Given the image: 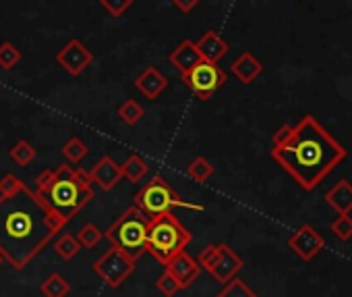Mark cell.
<instances>
[{
    "label": "cell",
    "instance_id": "obj_1",
    "mask_svg": "<svg viewBox=\"0 0 352 297\" xmlns=\"http://www.w3.org/2000/svg\"><path fill=\"white\" fill-rule=\"evenodd\" d=\"M346 156V147L313 114H305L296 125H282L272 137V158L305 192H315Z\"/></svg>",
    "mask_w": 352,
    "mask_h": 297
},
{
    "label": "cell",
    "instance_id": "obj_2",
    "mask_svg": "<svg viewBox=\"0 0 352 297\" xmlns=\"http://www.w3.org/2000/svg\"><path fill=\"white\" fill-rule=\"evenodd\" d=\"M67 223L28 185L0 196V254L15 270H23Z\"/></svg>",
    "mask_w": 352,
    "mask_h": 297
},
{
    "label": "cell",
    "instance_id": "obj_3",
    "mask_svg": "<svg viewBox=\"0 0 352 297\" xmlns=\"http://www.w3.org/2000/svg\"><path fill=\"white\" fill-rule=\"evenodd\" d=\"M54 171L56 177L52 185L40 196L65 223H69L94 200V183L85 169L60 165Z\"/></svg>",
    "mask_w": 352,
    "mask_h": 297
},
{
    "label": "cell",
    "instance_id": "obj_4",
    "mask_svg": "<svg viewBox=\"0 0 352 297\" xmlns=\"http://www.w3.org/2000/svg\"><path fill=\"white\" fill-rule=\"evenodd\" d=\"M191 241L193 235L181 225V221L172 212H166L149 221L145 252L151 254L162 266H166L176 254L185 252Z\"/></svg>",
    "mask_w": 352,
    "mask_h": 297
},
{
    "label": "cell",
    "instance_id": "obj_5",
    "mask_svg": "<svg viewBox=\"0 0 352 297\" xmlns=\"http://www.w3.org/2000/svg\"><path fill=\"white\" fill-rule=\"evenodd\" d=\"M149 218L133 204L129 206L104 233V237L112 243V247L124 252L133 260H139L145 254Z\"/></svg>",
    "mask_w": 352,
    "mask_h": 297
},
{
    "label": "cell",
    "instance_id": "obj_6",
    "mask_svg": "<svg viewBox=\"0 0 352 297\" xmlns=\"http://www.w3.org/2000/svg\"><path fill=\"white\" fill-rule=\"evenodd\" d=\"M149 221L172 212L174 208H187V210H195V212H204L206 206L204 204H193L189 200H183L179 194L174 192V187L162 177V175H153L137 194H135V202H133Z\"/></svg>",
    "mask_w": 352,
    "mask_h": 297
},
{
    "label": "cell",
    "instance_id": "obj_7",
    "mask_svg": "<svg viewBox=\"0 0 352 297\" xmlns=\"http://www.w3.org/2000/svg\"><path fill=\"white\" fill-rule=\"evenodd\" d=\"M197 264L201 270H208L218 283L226 285L232 280L241 270H243V260L241 256L228 245V243H210L201 249Z\"/></svg>",
    "mask_w": 352,
    "mask_h": 297
},
{
    "label": "cell",
    "instance_id": "obj_8",
    "mask_svg": "<svg viewBox=\"0 0 352 297\" xmlns=\"http://www.w3.org/2000/svg\"><path fill=\"white\" fill-rule=\"evenodd\" d=\"M181 79L199 100L206 102L226 83L228 75L222 71V67H218V63L199 61L189 71L181 73Z\"/></svg>",
    "mask_w": 352,
    "mask_h": 297
},
{
    "label": "cell",
    "instance_id": "obj_9",
    "mask_svg": "<svg viewBox=\"0 0 352 297\" xmlns=\"http://www.w3.org/2000/svg\"><path fill=\"white\" fill-rule=\"evenodd\" d=\"M135 264H137V260H133L131 256H126L124 252H120L116 247H110L91 264V270L110 289H118L129 278V274L135 270Z\"/></svg>",
    "mask_w": 352,
    "mask_h": 297
},
{
    "label": "cell",
    "instance_id": "obj_10",
    "mask_svg": "<svg viewBox=\"0 0 352 297\" xmlns=\"http://www.w3.org/2000/svg\"><path fill=\"white\" fill-rule=\"evenodd\" d=\"M94 61H96L94 52H91L81 40H77V38L69 40V42L56 52V63H58V67H60L67 75H71V77H79L85 69H89V67L94 65Z\"/></svg>",
    "mask_w": 352,
    "mask_h": 297
},
{
    "label": "cell",
    "instance_id": "obj_11",
    "mask_svg": "<svg viewBox=\"0 0 352 297\" xmlns=\"http://www.w3.org/2000/svg\"><path fill=\"white\" fill-rule=\"evenodd\" d=\"M286 245H288V249H290L292 254H296L302 262H311V260H315V258L321 254V249L325 247V239H323V235H321L313 225H302V227H298V229L288 237Z\"/></svg>",
    "mask_w": 352,
    "mask_h": 297
},
{
    "label": "cell",
    "instance_id": "obj_12",
    "mask_svg": "<svg viewBox=\"0 0 352 297\" xmlns=\"http://www.w3.org/2000/svg\"><path fill=\"white\" fill-rule=\"evenodd\" d=\"M164 268L176 278V283L181 285V289L191 287L201 274V266L197 264V260L193 256L187 254V249L181 252V254H176Z\"/></svg>",
    "mask_w": 352,
    "mask_h": 297
},
{
    "label": "cell",
    "instance_id": "obj_13",
    "mask_svg": "<svg viewBox=\"0 0 352 297\" xmlns=\"http://www.w3.org/2000/svg\"><path fill=\"white\" fill-rule=\"evenodd\" d=\"M87 173H89L91 183L98 185L102 192H112L122 179L120 165H116L110 156H102Z\"/></svg>",
    "mask_w": 352,
    "mask_h": 297
},
{
    "label": "cell",
    "instance_id": "obj_14",
    "mask_svg": "<svg viewBox=\"0 0 352 297\" xmlns=\"http://www.w3.org/2000/svg\"><path fill=\"white\" fill-rule=\"evenodd\" d=\"M135 88L147 98V100H157L164 90L168 88V79L157 67H145L137 77H135Z\"/></svg>",
    "mask_w": 352,
    "mask_h": 297
},
{
    "label": "cell",
    "instance_id": "obj_15",
    "mask_svg": "<svg viewBox=\"0 0 352 297\" xmlns=\"http://www.w3.org/2000/svg\"><path fill=\"white\" fill-rule=\"evenodd\" d=\"M195 46H197V50H199L201 61H210V63H220V61L228 54V50H230L228 42H226L218 32H214V30H208V32L195 42Z\"/></svg>",
    "mask_w": 352,
    "mask_h": 297
},
{
    "label": "cell",
    "instance_id": "obj_16",
    "mask_svg": "<svg viewBox=\"0 0 352 297\" xmlns=\"http://www.w3.org/2000/svg\"><path fill=\"white\" fill-rule=\"evenodd\" d=\"M263 73V63L259 59H255L251 52H243L234 59L232 63V75L243 83V85H251L259 75Z\"/></svg>",
    "mask_w": 352,
    "mask_h": 297
},
{
    "label": "cell",
    "instance_id": "obj_17",
    "mask_svg": "<svg viewBox=\"0 0 352 297\" xmlns=\"http://www.w3.org/2000/svg\"><path fill=\"white\" fill-rule=\"evenodd\" d=\"M325 204L340 214H350L352 212V183L342 179L338 181L331 190L325 192Z\"/></svg>",
    "mask_w": 352,
    "mask_h": 297
},
{
    "label": "cell",
    "instance_id": "obj_18",
    "mask_svg": "<svg viewBox=\"0 0 352 297\" xmlns=\"http://www.w3.org/2000/svg\"><path fill=\"white\" fill-rule=\"evenodd\" d=\"M168 59H170L172 67L179 69V73L189 71L193 65H197V63L201 61L199 50H197V46H195V42H193V40H183L179 46H176V48L170 52V57H168Z\"/></svg>",
    "mask_w": 352,
    "mask_h": 297
},
{
    "label": "cell",
    "instance_id": "obj_19",
    "mask_svg": "<svg viewBox=\"0 0 352 297\" xmlns=\"http://www.w3.org/2000/svg\"><path fill=\"white\" fill-rule=\"evenodd\" d=\"M120 173H122V179H126L131 183H141L145 179V175L149 173V167H147V163L139 154H131L120 165Z\"/></svg>",
    "mask_w": 352,
    "mask_h": 297
},
{
    "label": "cell",
    "instance_id": "obj_20",
    "mask_svg": "<svg viewBox=\"0 0 352 297\" xmlns=\"http://www.w3.org/2000/svg\"><path fill=\"white\" fill-rule=\"evenodd\" d=\"M185 173H187V177L193 179L195 183H208V181L214 177L216 169H214V165H212L206 156H195V158L189 163V167L185 169Z\"/></svg>",
    "mask_w": 352,
    "mask_h": 297
},
{
    "label": "cell",
    "instance_id": "obj_21",
    "mask_svg": "<svg viewBox=\"0 0 352 297\" xmlns=\"http://www.w3.org/2000/svg\"><path fill=\"white\" fill-rule=\"evenodd\" d=\"M60 154L67 158L69 165H79V163L89 154V147H87V143H85L81 137L73 135V137H69V139L65 141Z\"/></svg>",
    "mask_w": 352,
    "mask_h": 297
},
{
    "label": "cell",
    "instance_id": "obj_22",
    "mask_svg": "<svg viewBox=\"0 0 352 297\" xmlns=\"http://www.w3.org/2000/svg\"><path fill=\"white\" fill-rule=\"evenodd\" d=\"M52 247H54V252H56L63 260H67V262L73 260V258H77L79 252L83 249L81 243H79V239H77V235H73V233H60Z\"/></svg>",
    "mask_w": 352,
    "mask_h": 297
},
{
    "label": "cell",
    "instance_id": "obj_23",
    "mask_svg": "<svg viewBox=\"0 0 352 297\" xmlns=\"http://www.w3.org/2000/svg\"><path fill=\"white\" fill-rule=\"evenodd\" d=\"M71 291V285L69 280L58 274V272H52L50 276H46V280L40 285V293L44 297H67Z\"/></svg>",
    "mask_w": 352,
    "mask_h": 297
},
{
    "label": "cell",
    "instance_id": "obj_24",
    "mask_svg": "<svg viewBox=\"0 0 352 297\" xmlns=\"http://www.w3.org/2000/svg\"><path fill=\"white\" fill-rule=\"evenodd\" d=\"M9 156H11V161L15 163V165H19V167H30L34 161H36V156H38V150L36 147L28 141V139H19L11 150H9Z\"/></svg>",
    "mask_w": 352,
    "mask_h": 297
},
{
    "label": "cell",
    "instance_id": "obj_25",
    "mask_svg": "<svg viewBox=\"0 0 352 297\" xmlns=\"http://www.w3.org/2000/svg\"><path fill=\"white\" fill-rule=\"evenodd\" d=\"M116 114H118V119L124 123V125H129V127H135L143 116H145V108L137 102V100H133V98H126L118 108H116Z\"/></svg>",
    "mask_w": 352,
    "mask_h": 297
},
{
    "label": "cell",
    "instance_id": "obj_26",
    "mask_svg": "<svg viewBox=\"0 0 352 297\" xmlns=\"http://www.w3.org/2000/svg\"><path fill=\"white\" fill-rule=\"evenodd\" d=\"M21 59H23V54H21V50L13 42H3V44H0V69L13 71L21 63Z\"/></svg>",
    "mask_w": 352,
    "mask_h": 297
},
{
    "label": "cell",
    "instance_id": "obj_27",
    "mask_svg": "<svg viewBox=\"0 0 352 297\" xmlns=\"http://www.w3.org/2000/svg\"><path fill=\"white\" fill-rule=\"evenodd\" d=\"M216 297H259L243 278H232L224 285V289L216 295Z\"/></svg>",
    "mask_w": 352,
    "mask_h": 297
},
{
    "label": "cell",
    "instance_id": "obj_28",
    "mask_svg": "<svg viewBox=\"0 0 352 297\" xmlns=\"http://www.w3.org/2000/svg\"><path fill=\"white\" fill-rule=\"evenodd\" d=\"M77 239H79L81 247L91 249V247H96V245L104 239V233H102L94 223H85V225L77 231Z\"/></svg>",
    "mask_w": 352,
    "mask_h": 297
},
{
    "label": "cell",
    "instance_id": "obj_29",
    "mask_svg": "<svg viewBox=\"0 0 352 297\" xmlns=\"http://www.w3.org/2000/svg\"><path fill=\"white\" fill-rule=\"evenodd\" d=\"M329 233H333V237L342 243L352 239V216L350 214H340L331 225H329Z\"/></svg>",
    "mask_w": 352,
    "mask_h": 297
},
{
    "label": "cell",
    "instance_id": "obj_30",
    "mask_svg": "<svg viewBox=\"0 0 352 297\" xmlns=\"http://www.w3.org/2000/svg\"><path fill=\"white\" fill-rule=\"evenodd\" d=\"M155 287H157V291H160L164 297H174L176 293L181 291V285L176 283V278H174L168 270H164V272L155 278Z\"/></svg>",
    "mask_w": 352,
    "mask_h": 297
},
{
    "label": "cell",
    "instance_id": "obj_31",
    "mask_svg": "<svg viewBox=\"0 0 352 297\" xmlns=\"http://www.w3.org/2000/svg\"><path fill=\"white\" fill-rule=\"evenodd\" d=\"M133 3H135V0H100L102 9H104L110 17H114V19L122 17V15L133 7Z\"/></svg>",
    "mask_w": 352,
    "mask_h": 297
},
{
    "label": "cell",
    "instance_id": "obj_32",
    "mask_svg": "<svg viewBox=\"0 0 352 297\" xmlns=\"http://www.w3.org/2000/svg\"><path fill=\"white\" fill-rule=\"evenodd\" d=\"M23 187H25V183L13 173H7V175H3V179H0V196H13V194L21 192Z\"/></svg>",
    "mask_w": 352,
    "mask_h": 297
},
{
    "label": "cell",
    "instance_id": "obj_33",
    "mask_svg": "<svg viewBox=\"0 0 352 297\" xmlns=\"http://www.w3.org/2000/svg\"><path fill=\"white\" fill-rule=\"evenodd\" d=\"M54 177H56V171H54V169H44V171H40L38 177H36V192H38V194H44V192L52 185Z\"/></svg>",
    "mask_w": 352,
    "mask_h": 297
},
{
    "label": "cell",
    "instance_id": "obj_34",
    "mask_svg": "<svg viewBox=\"0 0 352 297\" xmlns=\"http://www.w3.org/2000/svg\"><path fill=\"white\" fill-rule=\"evenodd\" d=\"M170 3L174 5V9H179L181 13L189 15V13H193L199 7L201 0H170Z\"/></svg>",
    "mask_w": 352,
    "mask_h": 297
},
{
    "label": "cell",
    "instance_id": "obj_35",
    "mask_svg": "<svg viewBox=\"0 0 352 297\" xmlns=\"http://www.w3.org/2000/svg\"><path fill=\"white\" fill-rule=\"evenodd\" d=\"M3 262H5V258H3V254H0V266H3Z\"/></svg>",
    "mask_w": 352,
    "mask_h": 297
},
{
    "label": "cell",
    "instance_id": "obj_36",
    "mask_svg": "<svg viewBox=\"0 0 352 297\" xmlns=\"http://www.w3.org/2000/svg\"><path fill=\"white\" fill-rule=\"evenodd\" d=\"M350 260H352V258H350Z\"/></svg>",
    "mask_w": 352,
    "mask_h": 297
}]
</instances>
